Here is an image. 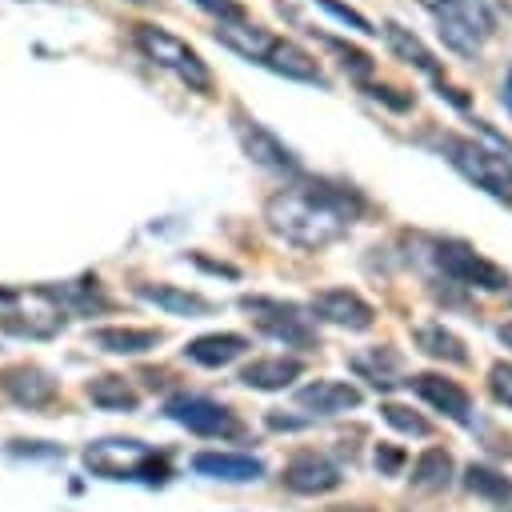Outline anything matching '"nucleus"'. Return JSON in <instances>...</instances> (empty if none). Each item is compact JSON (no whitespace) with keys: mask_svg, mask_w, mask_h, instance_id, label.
I'll list each match as a JSON object with an SVG mask.
<instances>
[{"mask_svg":"<svg viewBox=\"0 0 512 512\" xmlns=\"http://www.w3.org/2000/svg\"><path fill=\"white\" fill-rule=\"evenodd\" d=\"M212 36H216L224 48L240 52L244 60H260V64L268 60V52H272V44H276V36H272L268 28H260L256 20H248V16H228V20H216Z\"/></svg>","mask_w":512,"mask_h":512,"instance_id":"nucleus-13","label":"nucleus"},{"mask_svg":"<svg viewBox=\"0 0 512 512\" xmlns=\"http://www.w3.org/2000/svg\"><path fill=\"white\" fill-rule=\"evenodd\" d=\"M240 308L252 312L256 328L268 332L272 340H284L292 348H312L316 344V332L308 324V316L288 304V300H272V296H240Z\"/></svg>","mask_w":512,"mask_h":512,"instance_id":"nucleus-5","label":"nucleus"},{"mask_svg":"<svg viewBox=\"0 0 512 512\" xmlns=\"http://www.w3.org/2000/svg\"><path fill=\"white\" fill-rule=\"evenodd\" d=\"M500 100H504V108L512 112V68H508V76H504V88H500Z\"/></svg>","mask_w":512,"mask_h":512,"instance_id":"nucleus-34","label":"nucleus"},{"mask_svg":"<svg viewBox=\"0 0 512 512\" xmlns=\"http://www.w3.org/2000/svg\"><path fill=\"white\" fill-rule=\"evenodd\" d=\"M436 264L444 268V276H452L456 284H468V288H484V292H500L512 284V276L484 260L476 248H468L464 240H440L436 244Z\"/></svg>","mask_w":512,"mask_h":512,"instance_id":"nucleus-6","label":"nucleus"},{"mask_svg":"<svg viewBox=\"0 0 512 512\" xmlns=\"http://www.w3.org/2000/svg\"><path fill=\"white\" fill-rule=\"evenodd\" d=\"M300 372H304V364L296 356H264V360H252V364L240 368V384L244 388H256V392H280Z\"/></svg>","mask_w":512,"mask_h":512,"instance_id":"nucleus-18","label":"nucleus"},{"mask_svg":"<svg viewBox=\"0 0 512 512\" xmlns=\"http://www.w3.org/2000/svg\"><path fill=\"white\" fill-rule=\"evenodd\" d=\"M200 8H208V12H216V20H228V16H244V8L236 4V0H196Z\"/></svg>","mask_w":512,"mask_h":512,"instance_id":"nucleus-33","label":"nucleus"},{"mask_svg":"<svg viewBox=\"0 0 512 512\" xmlns=\"http://www.w3.org/2000/svg\"><path fill=\"white\" fill-rule=\"evenodd\" d=\"M180 428L196 432V436H208V440H220V436H236L240 432V420L232 416V408L208 400V396H176L168 400L164 408Z\"/></svg>","mask_w":512,"mask_h":512,"instance_id":"nucleus-7","label":"nucleus"},{"mask_svg":"<svg viewBox=\"0 0 512 512\" xmlns=\"http://www.w3.org/2000/svg\"><path fill=\"white\" fill-rule=\"evenodd\" d=\"M312 316L340 324V328H352V332H364V328H372L376 308L352 288H324L312 296Z\"/></svg>","mask_w":512,"mask_h":512,"instance_id":"nucleus-8","label":"nucleus"},{"mask_svg":"<svg viewBox=\"0 0 512 512\" xmlns=\"http://www.w3.org/2000/svg\"><path fill=\"white\" fill-rule=\"evenodd\" d=\"M160 340L164 336L156 328H120V324H112V328H92L88 332V344L100 348V352H112V356H144Z\"/></svg>","mask_w":512,"mask_h":512,"instance_id":"nucleus-17","label":"nucleus"},{"mask_svg":"<svg viewBox=\"0 0 512 512\" xmlns=\"http://www.w3.org/2000/svg\"><path fill=\"white\" fill-rule=\"evenodd\" d=\"M488 388H492V396H496L500 404L512 408V364H508V360H496V364L488 368Z\"/></svg>","mask_w":512,"mask_h":512,"instance_id":"nucleus-29","label":"nucleus"},{"mask_svg":"<svg viewBox=\"0 0 512 512\" xmlns=\"http://www.w3.org/2000/svg\"><path fill=\"white\" fill-rule=\"evenodd\" d=\"M428 148H436L468 184L512 204V152L508 148H488V144H480L472 136H456V132L428 136Z\"/></svg>","mask_w":512,"mask_h":512,"instance_id":"nucleus-2","label":"nucleus"},{"mask_svg":"<svg viewBox=\"0 0 512 512\" xmlns=\"http://www.w3.org/2000/svg\"><path fill=\"white\" fill-rule=\"evenodd\" d=\"M408 384H412V392H416L420 400H428V404H432L436 412H444L448 420H456V424H468V420H472V400H468V392H464L456 380L436 376V372H420V376H412Z\"/></svg>","mask_w":512,"mask_h":512,"instance_id":"nucleus-12","label":"nucleus"},{"mask_svg":"<svg viewBox=\"0 0 512 512\" xmlns=\"http://www.w3.org/2000/svg\"><path fill=\"white\" fill-rule=\"evenodd\" d=\"M0 392L20 408H48L56 400V380L36 364H12L0 372Z\"/></svg>","mask_w":512,"mask_h":512,"instance_id":"nucleus-9","label":"nucleus"},{"mask_svg":"<svg viewBox=\"0 0 512 512\" xmlns=\"http://www.w3.org/2000/svg\"><path fill=\"white\" fill-rule=\"evenodd\" d=\"M464 488L484 496V500H512V480L500 472V468H488V464H468L464 468Z\"/></svg>","mask_w":512,"mask_h":512,"instance_id":"nucleus-26","label":"nucleus"},{"mask_svg":"<svg viewBox=\"0 0 512 512\" xmlns=\"http://www.w3.org/2000/svg\"><path fill=\"white\" fill-rule=\"evenodd\" d=\"M136 296H140V300H152L156 308L176 312V316H204V312L212 308L204 296L184 292V288H176V284H136Z\"/></svg>","mask_w":512,"mask_h":512,"instance_id":"nucleus-22","label":"nucleus"},{"mask_svg":"<svg viewBox=\"0 0 512 512\" xmlns=\"http://www.w3.org/2000/svg\"><path fill=\"white\" fill-rule=\"evenodd\" d=\"M192 468L200 476L228 480V484H248V480H260L264 476V464L256 456H244V452H196L192 456Z\"/></svg>","mask_w":512,"mask_h":512,"instance_id":"nucleus-15","label":"nucleus"},{"mask_svg":"<svg viewBox=\"0 0 512 512\" xmlns=\"http://www.w3.org/2000/svg\"><path fill=\"white\" fill-rule=\"evenodd\" d=\"M376 468L388 472V476H396V472L404 468V448H396V444H376Z\"/></svg>","mask_w":512,"mask_h":512,"instance_id":"nucleus-31","label":"nucleus"},{"mask_svg":"<svg viewBox=\"0 0 512 512\" xmlns=\"http://www.w3.org/2000/svg\"><path fill=\"white\" fill-rule=\"evenodd\" d=\"M448 480H452V456L444 448H424L412 464V488L440 492V488H448Z\"/></svg>","mask_w":512,"mask_h":512,"instance_id":"nucleus-25","label":"nucleus"},{"mask_svg":"<svg viewBox=\"0 0 512 512\" xmlns=\"http://www.w3.org/2000/svg\"><path fill=\"white\" fill-rule=\"evenodd\" d=\"M244 352H248V336H240V332H204V336L188 340V348H184V356L200 368H224Z\"/></svg>","mask_w":512,"mask_h":512,"instance_id":"nucleus-16","label":"nucleus"},{"mask_svg":"<svg viewBox=\"0 0 512 512\" xmlns=\"http://www.w3.org/2000/svg\"><path fill=\"white\" fill-rule=\"evenodd\" d=\"M412 340H416V348L428 352L432 360H448V364H464V360H468L464 340L452 336L444 324H420V328L412 332Z\"/></svg>","mask_w":512,"mask_h":512,"instance_id":"nucleus-24","label":"nucleus"},{"mask_svg":"<svg viewBox=\"0 0 512 512\" xmlns=\"http://www.w3.org/2000/svg\"><path fill=\"white\" fill-rule=\"evenodd\" d=\"M284 488H292V492H300V496H324V492H332V488H340V472H336V464H328L324 456H316V452H300V456H292L288 464H284Z\"/></svg>","mask_w":512,"mask_h":512,"instance_id":"nucleus-11","label":"nucleus"},{"mask_svg":"<svg viewBox=\"0 0 512 512\" xmlns=\"http://www.w3.org/2000/svg\"><path fill=\"white\" fill-rule=\"evenodd\" d=\"M380 416H384L396 432H408V436H428V432H432V424H428L424 416H416L412 408H404V404H380Z\"/></svg>","mask_w":512,"mask_h":512,"instance_id":"nucleus-27","label":"nucleus"},{"mask_svg":"<svg viewBox=\"0 0 512 512\" xmlns=\"http://www.w3.org/2000/svg\"><path fill=\"white\" fill-rule=\"evenodd\" d=\"M352 368L368 380V384H376V388H392V384H404L400 380V372H404V360L392 352V348H368V352H360V356H352Z\"/></svg>","mask_w":512,"mask_h":512,"instance_id":"nucleus-23","label":"nucleus"},{"mask_svg":"<svg viewBox=\"0 0 512 512\" xmlns=\"http://www.w3.org/2000/svg\"><path fill=\"white\" fill-rule=\"evenodd\" d=\"M300 408H312L320 416H336V412H348V408H360V388L348 384V380H308L300 392H296Z\"/></svg>","mask_w":512,"mask_h":512,"instance_id":"nucleus-14","label":"nucleus"},{"mask_svg":"<svg viewBox=\"0 0 512 512\" xmlns=\"http://www.w3.org/2000/svg\"><path fill=\"white\" fill-rule=\"evenodd\" d=\"M380 36L388 40V48L404 60V64H412V68H420L424 76H432V80H440V60L420 44V36H412L408 28H400V24H380Z\"/></svg>","mask_w":512,"mask_h":512,"instance_id":"nucleus-20","label":"nucleus"},{"mask_svg":"<svg viewBox=\"0 0 512 512\" xmlns=\"http://www.w3.org/2000/svg\"><path fill=\"white\" fill-rule=\"evenodd\" d=\"M236 120V136H240V144H244V152L256 160V164H264V168H296V156H292V148L276 136V132H268L260 120H248L244 112H236L232 116Z\"/></svg>","mask_w":512,"mask_h":512,"instance_id":"nucleus-10","label":"nucleus"},{"mask_svg":"<svg viewBox=\"0 0 512 512\" xmlns=\"http://www.w3.org/2000/svg\"><path fill=\"white\" fill-rule=\"evenodd\" d=\"M420 4L436 16L440 40L460 56H476L480 44L496 32V20L484 0H420Z\"/></svg>","mask_w":512,"mask_h":512,"instance_id":"nucleus-4","label":"nucleus"},{"mask_svg":"<svg viewBox=\"0 0 512 512\" xmlns=\"http://www.w3.org/2000/svg\"><path fill=\"white\" fill-rule=\"evenodd\" d=\"M356 216H360V196L328 180H300L292 188H280L264 204V224L296 248H324L340 240Z\"/></svg>","mask_w":512,"mask_h":512,"instance_id":"nucleus-1","label":"nucleus"},{"mask_svg":"<svg viewBox=\"0 0 512 512\" xmlns=\"http://www.w3.org/2000/svg\"><path fill=\"white\" fill-rule=\"evenodd\" d=\"M372 100H384L388 108H396V112H404V108H412V96H392L396 88H384V84H372V88H364Z\"/></svg>","mask_w":512,"mask_h":512,"instance_id":"nucleus-32","label":"nucleus"},{"mask_svg":"<svg viewBox=\"0 0 512 512\" xmlns=\"http://www.w3.org/2000/svg\"><path fill=\"white\" fill-rule=\"evenodd\" d=\"M136 48H140L156 68H168V72H172L180 84H188L192 92H200V96L212 92V72H208V64H204L200 52L188 48L180 36H172V32H164V28H156V24H136Z\"/></svg>","mask_w":512,"mask_h":512,"instance_id":"nucleus-3","label":"nucleus"},{"mask_svg":"<svg viewBox=\"0 0 512 512\" xmlns=\"http://www.w3.org/2000/svg\"><path fill=\"white\" fill-rule=\"evenodd\" d=\"M324 44H328V48H336V52L344 56L340 64H344L352 76H368V72H372V56H368V52H360V48H348V44H344V40H336V36H324Z\"/></svg>","mask_w":512,"mask_h":512,"instance_id":"nucleus-28","label":"nucleus"},{"mask_svg":"<svg viewBox=\"0 0 512 512\" xmlns=\"http://www.w3.org/2000/svg\"><path fill=\"white\" fill-rule=\"evenodd\" d=\"M496 336H500V340L512 348V324H500V332H496Z\"/></svg>","mask_w":512,"mask_h":512,"instance_id":"nucleus-35","label":"nucleus"},{"mask_svg":"<svg viewBox=\"0 0 512 512\" xmlns=\"http://www.w3.org/2000/svg\"><path fill=\"white\" fill-rule=\"evenodd\" d=\"M316 4H320L324 12H332L336 20H344V24H352L356 32H364V36H372V32H380V28H372V24H368V20H364V16L356 12V8H348V4H340V0H316Z\"/></svg>","mask_w":512,"mask_h":512,"instance_id":"nucleus-30","label":"nucleus"},{"mask_svg":"<svg viewBox=\"0 0 512 512\" xmlns=\"http://www.w3.org/2000/svg\"><path fill=\"white\" fill-rule=\"evenodd\" d=\"M84 396H88L96 408H104V412H136V404H140V392H136L124 376H112V372L88 380Z\"/></svg>","mask_w":512,"mask_h":512,"instance_id":"nucleus-21","label":"nucleus"},{"mask_svg":"<svg viewBox=\"0 0 512 512\" xmlns=\"http://www.w3.org/2000/svg\"><path fill=\"white\" fill-rule=\"evenodd\" d=\"M264 64H268L272 72L288 76V80H304V84H324V72H320V64H316V56H308V52H304L300 44H292V40H276Z\"/></svg>","mask_w":512,"mask_h":512,"instance_id":"nucleus-19","label":"nucleus"}]
</instances>
